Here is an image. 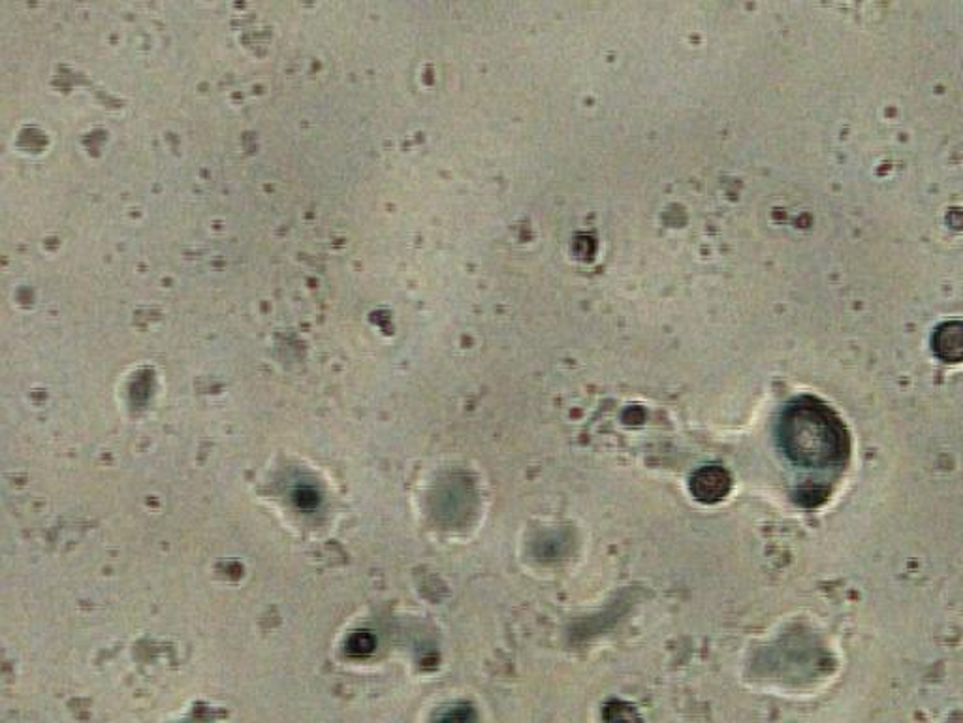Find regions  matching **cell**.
<instances>
[{
    "mask_svg": "<svg viewBox=\"0 0 963 723\" xmlns=\"http://www.w3.org/2000/svg\"><path fill=\"white\" fill-rule=\"evenodd\" d=\"M777 436L788 460L802 468H831L848 455L842 420L812 398L794 401L785 409Z\"/></svg>",
    "mask_w": 963,
    "mask_h": 723,
    "instance_id": "6da1fadb",
    "label": "cell"
},
{
    "mask_svg": "<svg viewBox=\"0 0 963 723\" xmlns=\"http://www.w3.org/2000/svg\"><path fill=\"white\" fill-rule=\"evenodd\" d=\"M933 351L949 364L963 362V323L952 321L935 330Z\"/></svg>",
    "mask_w": 963,
    "mask_h": 723,
    "instance_id": "7a4b0ae2",
    "label": "cell"
},
{
    "mask_svg": "<svg viewBox=\"0 0 963 723\" xmlns=\"http://www.w3.org/2000/svg\"><path fill=\"white\" fill-rule=\"evenodd\" d=\"M692 494L702 501H717L721 499L730 488V477L721 468H709L698 471L691 480Z\"/></svg>",
    "mask_w": 963,
    "mask_h": 723,
    "instance_id": "3957f363",
    "label": "cell"
},
{
    "mask_svg": "<svg viewBox=\"0 0 963 723\" xmlns=\"http://www.w3.org/2000/svg\"><path fill=\"white\" fill-rule=\"evenodd\" d=\"M373 646H375V638L371 637L370 633L360 632L356 635H352L346 648H348V654H352V656H365V654H370L373 651Z\"/></svg>",
    "mask_w": 963,
    "mask_h": 723,
    "instance_id": "277c9868",
    "label": "cell"
},
{
    "mask_svg": "<svg viewBox=\"0 0 963 723\" xmlns=\"http://www.w3.org/2000/svg\"><path fill=\"white\" fill-rule=\"evenodd\" d=\"M296 501L299 507L309 509V507H315L318 504V494L315 490H311V488H302V490H297Z\"/></svg>",
    "mask_w": 963,
    "mask_h": 723,
    "instance_id": "5b68a950",
    "label": "cell"
}]
</instances>
